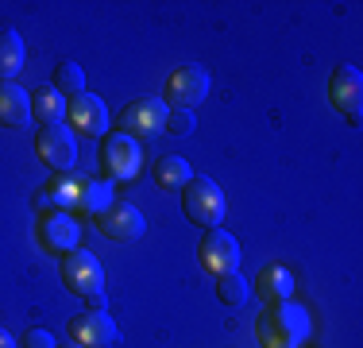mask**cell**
Instances as JSON below:
<instances>
[{
    "label": "cell",
    "mask_w": 363,
    "mask_h": 348,
    "mask_svg": "<svg viewBox=\"0 0 363 348\" xmlns=\"http://www.w3.org/2000/svg\"><path fill=\"white\" fill-rule=\"evenodd\" d=\"M162 132H170V136H189V132H197L194 112H189V109H170L167 128H162Z\"/></svg>",
    "instance_id": "23"
},
{
    "label": "cell",
    "mask_w": 363,
    "mask_h": 348,
    "mask_svg": "<svg viewBox=\"0 0 363 348\" xmlns=\"http://www.w3.org/2000/svg\"><path fill=\"white\" fill-rule=\"evenodd\" d=\"M31 124V93L16 82H0V128H28Z\"/></svg>",
    "instance_id": "14"
},
{
    "label": "cell",
    "mask_w": 363,
    "mask_h": 348,
    "mask_svg": "<svg viewBox=\"0 0 363 348\" xmlns=\"http://www.w3.org/2000/svg\"><path fill=\"white\" fill-rule=\"evenodd\" d=\"M101 163H105V174L116 182H132L140 174L143 151H140V139L124 136V132H112L101 143Z\"/></svg>",
    "instance_id": "5"
},
{
    "label": "cell",
    "mask_w": 363,
    "mask_h": 348,
    "mask_svg": "<svg viewBox=\"0 0 363 348\" xmlns=\"http://www.w3.org/2000/svg\"><path fill=\"white\" fill-rule=\"evenodd\" d=\"M77 236H82V229H77V221L70 213H62V209H47V213L39 217V240L43 248L50 251H74L77 248Z\"/></svg>",
    "instance_id": "12"
},
{
    "label": "cell",
    "mask_w": 363,
    "mask_h": 348,
    "mask_svg": "<svg viewBox=\"0 0 363 348\" xmlns=\"http://www.w3.org/2000/svg\"><path fill=\"white\" fill-rule=\"evenodd\" d=\"M0 348H20V344H16V337L8 333V329H0Z\"/></svg>",
    "instance_id": "26"
},
{
    "label": "cell",
    "mask_w": 363,
    "mask_h": 348,
    "mask_svg": "<svg viewBox=\"0 0 363 348\" xmlns=\"http://www.w3.org/2000/svg\"><path fill=\"white\" fill-rule=\"evenodd\" d=\"M209 70L197 62H182L167 82V109H194L197 101L209 97Z\"/></svg>",
    "instance_id": "4"
},
{
    "label": "cell",
    "mask_w": 363,
    "mask_h": 348,
    "mask_svg": "<svg viewBox=\"0 0 363 348\" xmlns=\"http://www.w3.org/2000/svg\"><path fill=\"white\" fill-rule=\"evenodd\" d=\"M255 337L263 348H301L309 337V313L298 302H274L259 313L255 321Z\"/></svg>",
    "instance_id": "1"
},
{
    "label": "cell",
    "mask_w": 363,
    "mask_h": 348,
    "mask_svg": "<svg viewBox=\"0 0 363 348\" xmlns=\"http://www.w3.org/2000/svg\"><path fill=\"white\" fill-rule=\"evenodd\" d=\"M66 120H70L74 136H89V139H105L108 136V109L97 93H82L66 104Z\"/></svg>",
    "instance_id": "10"
},
{
    "label": "cell",
    "mask_w": 363,
    "mask_h": 348,
    "mask_svg": "<svg viewBox=\"0 0 363 348\" xmlns=\"http://www.w3.org/2000/svg\"><path fill=\"white\" fill-rule=\"evenodd\" d=\"M58 348H82V344H58Z\"/></svg>",
    "instance_id": "27"
},
{
    "label": "cell",
    "mask_w": 363,
    "mask_h": 348,
    "mask_svg": "<svg viewBox=\"0 0 363 348\" xmlns=\"http://www.w3.org/2000/svg\"><path fill=\"white\" fill-rule=\"evenodd\" d=\"M35 155L55 174L74 170V163H77V136L66 124H43L35 132Z\"/></svg>",
    "instance_id": "3"
},
{
    "label": "cell",
    "mask_w": 363,
    "mask_h": 348,
    "mask_svg": "<svg viewBox=\"0 0 363 348\" xmlns=\"http://www.w3.org/2000/svg\"><path fill=\"white\" fill-rule=\"evenodd\" d=\"M50 85H55L66 101H74V97H82V93H85V70L77 66V62H70V58H62V62L55 66Z\"/></svg>",
    "instance_id": "20"
},
{
    "label": "cell",
    "mask_w": 363,
    "mask_h": 348,
    "mask_svg": "<svg viewBox=\"0 0 363 348\" xmlns=\"http://www.w3.org/2000/svg\"><path fill=\"white\" fill-rule=\"evenodd\" d=\"M167 101H155V97H135L132 104H128L124 112H120V132L140 139V136H155L167 128Z\"/></svg>",
    "instance_id": "9"
},
{
    "label": "cell",
    "mask_w": 363,
    "mask_h": 348,
    "mask_svg": "<svg viewBox=\"0 0 363 348\" xmlns=\"http://www.w3.org/2000/svg\"><path fill=\"white\" fill-rule=\"evenodd\" d=\"M112 202H116V197H112V182H105V178H89V182L82 186V205H77V209H85V213L101 217Z\"/></svg>",
    "instance_id": "21"
},
{
    "label": "cell",
    "mask_w": 363,
    "mask_h": 348,
    "mask_svg": "<svg viewBox=\"0 0 363 348\" xmlns=\"http://www.w3.org/2000/svg\"><path fill=\"white\" fill-rule=\"evenodd\" d=\"M23 58H28V47H23L20 31L0 28V82H12L23 70Z\"/></svg>",
    "instance_id": "17"
},
{
    "label": "cell",
    "mask_w": 363,
    "mask_h": 348,
    "mask_svg": "<svg viewBox=\"0 0 363 348\" xmlns=\"http://www.w3.org/2000/svg\"><path fill=\"white\" fill-rule=\"evenodd\" d=\"M66 104L70 101H66L55 85H39V89H31V116L43 120V124H62Z\"/></svg>",
    "instance_id": "18"
},
{
    "label": "cell",
    "mask_w": 363,
    "mask_h": 348,
    "mask_svg": "<svg viewBox=\"0 0 363 348\" xmlns=\"http://www.w3.org/2000/svg\"><path fill=\"white\" fill-rule=\"evenodd\" d=\"M217 298L224 302V306H244V302H247V278L240 271L217 278Z\"/></svg>",
    "instance_id": "22"
},
{
    "label": "cell",
    "mask_w": 363,
    "mask_h": 348,
    "mask_svg": "<svg viewBox=\"0 0 363 348\" xmlns=\"http://www.w3.org/2000/svg\"><path fill=\"white\" fill-rule=\"evenodd\" d=\"M70 337H74V344H82V348H108L116 341V321H112L108 313L85 310L82 317L70 321Z\"/></svg>",
    "instance_id": "13"
},
{
    "label": "cell",
    "mask_w": 363,
    "mask_h": 348,
    "mask_svg": "<svg viewBox=\"0 0 363 348\" xmlns=\"http://www.w3.org/2000/svg\"><path fill=\"white\" fill-rule=\"evenodd\" d=\"M182 209H186L189 224H201V229H220L224 221V190L209 174H194L186 182V194H182Z\"/></svg>",
    "instance_id": "2"
},
{
    "label": "cell",
    "mask_w": 363,
    "mask_h": 348,
    "mask_svg": "<svg viewBox=\"0 0 363 348\" xmlns=\"http://www.w3.org/2000/svg\"><path fill=\"white\" fill-rule=\"evenodd\" d=\"M155 186L167 190V194H178V190H186V182L194 178V167H189L182 155H162V159H155Z\"/></svg>",
    "instance_id": "16"
},
{
    "label": "cell",
    "mask_w": 363,
    "mask_h": 348,
    "mask_svg": "<svg viewBox=\"0 0 363 348\" xmlns=\"http://www.w3.org/2000/svg\"><path fill=\"white\" fill-rule=\"evenodd\" d=\"M97 229L105 232L108 240H116V244H132V240L143 236L147 221H143V213L132 202H112L105 213L97 217Z\"/></svg>",
    "instance_id": "11"
},
{
    "label": "cell",
    "mask_w": 363,
    "mask_h": 348,
    "mask_svg": "<svg viewBox=\"0 0 363 348\" xmlns=\"http://www.w3.org/2000/svg\"><path fill=\"white\" fill-rule=\"evenodd\" d=\"M85 302H89V313H105V294H89V298H85Z\"/></svg>",
    "instance_id": "25"
},
{
    "label": "cell",
    "mask_w": 363,
    "mask_h": 348,
    "mask_svg": "<svg viewBox=\"0 0 363 348\" xmlns=\"http://www.w3.org/2000/svg\"><path fill=\"white\" fill-rule=\"evenodd\" d=\"M255 290H259V298H263L267 306H274V302H290L294 298V275H290V267L267 263L263 271L255 275Z\"/></svg>",
    "instance_id": "15"
},
{
    "label": "cell",
    "mask_w": 363,
    "mask_h": 348,
    "mask_svg": "<svg viewBox=\"0 0 363 348\" xmlns=\"http://www.w3.org/2000/svg\"><path fill=\"white\" fill-rule=\"evenodd\" d=\"M62 283H66V290L89 298V294H97L101 286H105V267H101V259L93 256V251L74 248V251H66V259H62Z\"/></svg>",
    "instance_id": "6"
},
{
    "label": "cell",
    "mask_w": 363,
    "mask_h": 348,
    "mask_svg": "<svg viewBox=\"0 0 363 348\" xmlns=\"http://www.w3.org/2000/svg\"><path fill=\"white\" fill-rule=\"evenodd\" d=\"M23 348H58V341L50 329H28L23 333Z\"/></svg>",
    "instance_id": "24"
},
{
    "label": "cell",
    "mask_w": 363,
    "mask_h": 348,
    "mask_svg": "<svg viewBox=\"0 0 363 348\" xmlns=\"http://www.w3.org/2000/svg\"><path fill=\"white\" fill-rule=\"evenodd\" d=\"M328 101L336 112L348 116V124H359V101H363V74L352 62H340L328 77Z\"/></svg>",
    "instance_id": "8"
},
{
    "label": "cell",
    "mask_w": 363,
    "mask_h": 348,
    "mask_svg": "<svg viewBox=\"0 0 363 348\" xmlns=\"http://www.w3.org/2000/svg\"><path fill=\"white\" fill-rule=\"evenodd\" d=\"M82 186H85V178H77V174H55V182L47 186V197H50V205L55 209H62V213H70V209L82 205Z\"/></svg>",
    "instance_id": "19"
},
{
    "label": "cell",
    "mask_w": 363,
    "mask_h": 348,
    "mask_svg": "<svg viewBox=\"0 0 363 348\" xmlns=\"http://www.w3.org/2000/svg\"><path fill=\"white\" fill-rule=\"evenodd\" d=\"M197 256H201V267L213 278H224V275H232L240 267V244H236L232 232H224V229H205Z\"/></svg>",
    "instance_id": "7"
}]
</instances>
